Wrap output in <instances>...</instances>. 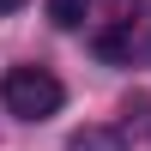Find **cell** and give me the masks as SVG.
Returning <instances> with one entry per match:
<instances>
[{
  "label": "cell",
  "mask_w": 151,
  "mask_h": 151,
  "mask_svg": "<svg viewBox=\"0 0 151 151\" xmlns=\"http://www.w3.org/2000/svg\"><path fill=\"white\" fill-rule=\"evenodd\" d=\"M0 97H6V109L18 121H48L67 103V91H60V79L48 67H12L6 79H0Z\"/></svg>",
  "instance_id": "obj_1"
},
{
  "label": "cell",
  "mask_w": 151,
  "mask_h": 151,
  "mask_svg": "<svg viewBox=\"0 0 151 151\" xmlns=\"http://www.w3.org/2000/svg\"><path fill=\"white\" fill-rule=\"evenodd\" d=\"M67 151H127V139H121L115 127H79V133H67Z\"/></svg>",
  "instance_id": "obj_2"
},
{
  "label": "cell",
  "mask_w": 151,
  "mask_h": 151,
  "mask_svg": "<svg viewBox=\"0 0 151 151\" xmlns=\"http://www.w3.org/2000/svg\"><path fill=\"white\" fill-rule=\"evenodd\" d=\"M85 6H91V0H48V18H55L60 30H79V24H85Z\"/></svg>",
  "instance_id": "obj_3"
},
{
  "label": "cell",
  "mask_w": 151,
  "mask_h": 151,
  "mask_svg": "<svg viewBox=\"0 0 151 151\" xmlns=\"http://www.w3.org/2000/svg\"><path fill=\"white\" fill-rule=\"evenodd\" d=\"M97 55H103V60H127V36H121V30H103V36H97Z\"/></svg>",
  "instance_id": "obj_4"
},
{
  "label": "cell",
  "mask_w": 151,
  "mask_h": 151,
  "mask_svg": "<svg viewBox=\"0 0 151 151\" xmlns=\"http://www.w3.org/2000/svg\"><path fill=\"white\" fill-rule=\"evenodd\" d=\"M18 6H24V0H0V12H18Z\"/></svg>",
  "instance_id": "obj_5"
}]
</instances>
